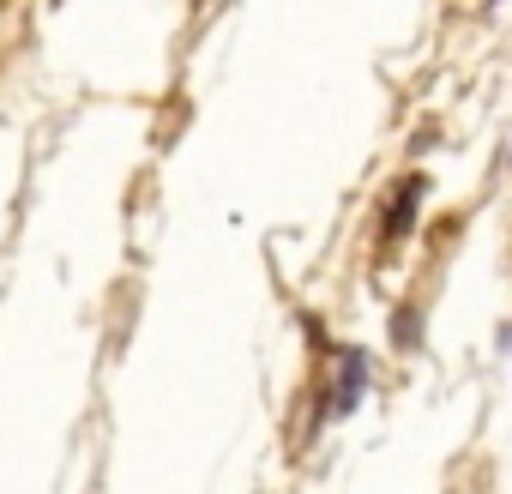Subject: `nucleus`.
<instances>
[{"label":"nucleus","instance_id":"1","mask_svg":"<svg viewBox=\"0 0 512 494\" xmlns=\"http://www.w3.org/2000/svg\"><path fill=\"white\" fill-rule=\"evenodd\" d=\"M422 193H428V181H422V175L398 181V199H392V211H386V235H404V229L416 223V211H422Z\"/></svg>","mask_w":512,"mask_h":494},{"label":"nucleus","instance_id":"2","mask_svg":"<svg viewBox=\"0 0 512 494\" xmlns=\"http://www.w3.org/2000/svg\"><path fill=\"white\" fill-rule=\"evenodd\" d=\"M362 380H368V362H362V350H344V374H338V398H332V410L344 416V410H356V398H362Z\"/></svg>","mask_w":512,"mask_h":494}]
</instances>
